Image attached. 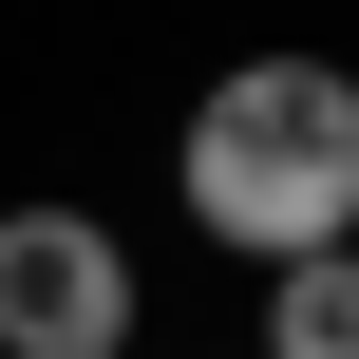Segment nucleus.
I'll return each mask as SVG.
<instances>
[{
    "instance_id": "nucleus-2",
    "label": "nucleus",
    "mask_w": 359,
    "mask_h": 359,
    "mask_svg": "<svg viewBox=\"0 0 359 359\" xmlns=\"http://www.w3.org/2000/svg\"><path fill=\"white\" fill-rule=\"evenodd\" d=\"M0 359H133L114 208H0Z\"/></svg>"
},
{
    "instance_id": "nucleus-1",
    "label": "nucleus",
    "mask_w": 359,
    "mask_h": 359,
    "mask_svg": "<svg viewBox=\"0 0 359 359\" xmlns=\"http://www.w3.org/2000/svg\"><path fill=\"white\" fill-rule=\"evenodd\" d=\"M170 189H189V227L246 246V265L341 246L359 227V76L341 57H246V76H208L189 133H170Z\"/></svg>"
},
{
    "instance_id": "nucleus-3",
    "label": "nucleus",
    "mask_w": 359,
    "mask_h": 359,
    "mask_svg": "<svg viewBox=\"0 0 359 359\" xmlns=\"http://www.w3.org/2000/svg\"><path fill=\"white\" fill-rule=\"evenodd\" d=\"M265 359H359V265H341V246H303V265H284V303H265Z\"/></svg>"
}]
</instances>
